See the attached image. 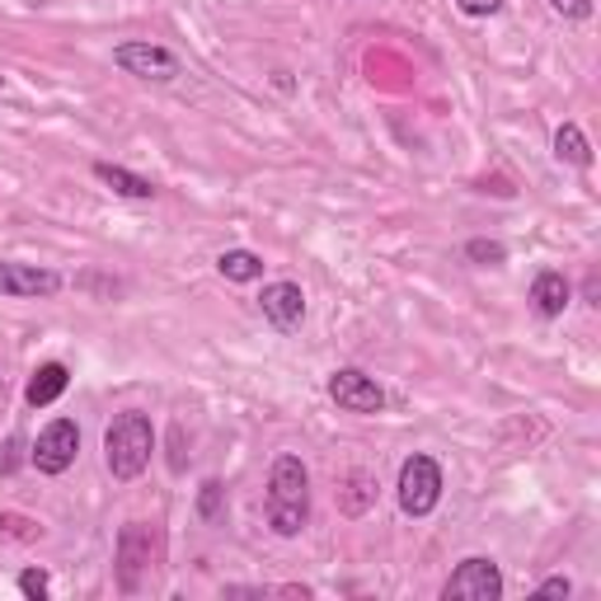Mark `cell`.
I'll return each instance as SVG.
<instances>
[{
  "label": "cell",
  "instance_id": "6da1fadb",
  "mask_svg": "<svg viewBox=\"0 0 601 601\" xmlns=\"http://www.w3.org/2000/svg\"><path fill=\"white\" fill-rule=\"evenodd\" d=\"M310 522V474L300 456H277L269 474V526L277 536H300Z\"/></svg>",
  "mask_w": 601,
  "mask_h": 601
},
{
  "label": "cell",
  "instance_id": "7a4b0ae2",
  "mask_svg": "<svg viewBox=\"0 0 601 601\" xmlns=\"http://www.w3.org/2000/svg\"><path fill=\"white\" fill-rule=\"evenodd\" d=\"M151 451H155V428L146 414H118L109 433H103V461H109V474L122 484L151 466Z\"/></svg>",
  "mask_w": 601,
  "mask_h": 601
},
{
  "label": "cell",
  "instance_id": "3957f363",
  "mask_svg": "<svg viewBox=\"0 0 601 601\" xmlns=\"http://www.w3.org/2000/svg\"><path fill=\"white\" fill-rule=\"evenodd\" d=\"M400 507L409 512V517H428V512L441 503V466L433 456L414 451L409 461L400 466Z\"/></svg>",
  "mask_w": 601,
  "mask_h": 601
},
{
  "label": "cell",
  "instance_id": "277c9868",
  "mask_svg": "<svg viewBox=\"0 0 601 601\" xmlns=\"http://www.w3.org/2000/svg\"><path fill=\"white\" fill-rule=\"evenodd\" d=\"M76 456H80V428L70 418H52L39 433V441H33L29 461L39 466V474H66L76 466Z\"/></svg>",
  "mask_w": 601,
  "mask_h": 601
},
{
  "label": "cell",
  "instance_id": "5b68a950",
  "mask_svg": "<svg viewBox=\"0 0 601 601\" xmlns=\"http://www.w3.org/2000/svg\"><path fill=\"white\" fill-rule=\"evenodd\" d=\"M113 62H118V70H128V76H136V80H174L179 76V57H174L170 47H161V43H151V39H132V43H118L113 47Z\"/></svg>",
  "mask_w": 601,
  "mask_h": 601
},
{
  "label": "cell",
  "instance_id": "8992f818",
  "mask_svg": "<svg viewBox=\"0 0 601 601\" xmlns=\"http://www.w3.org/2000/svg\"><path fill=\"white\" fill-rule=\"evenodd\" d=\"M151 564H155L151 526L146 522H128V526H122V536H118V588L122 592H136L141 578L151 573Z\"/></svg>",
  "mask_w": 601,
  "mask_h": 601
},
{
  "label": "cell",
  "instance_id": "52a82bcc",
  "mask_svg": "<svg viewBox=\"0 0 601 601\" xmlns=\"http://www.w3.org/2000/svg\"><path fill=\"white\" fill-rule=\"evenodd\" d=\"M447 601H499L503 597V573L499 564L474 555V559H461V569L447 578V588H441Z\"/></svg>",
  "mask_w": 601,
  "mask_h": 601
},
{
  "label": "cell",
  "instance_id": "ba28073f",
  "mask_svg": "<svg viewBox=\"0 0 601 601\" xmlns=\"http://www.w3.org/2000/svg\"><path fill=\"white\" fill-rule=\"evenodd\" d=\"M329 400L339 404L343 414H381L385 409V391L376 385V376H367L358 367H339L329 376Z\"/></svg>",
  "mask_w": 601,
  "mask_h": 601
},
{
  "label": "cell",
  "instance_id": "9c48e42d",
  "mask_svg": "<svg viewBox=\"0 0 601 601\" xmlns=\"http://www.w3.org/2000/svg\"><path fill=\"white\" fill-rule=\"evenodd\" d=\"M259 310L277 334H292V329H300V320H306V296H300L296 282H269L259 296Z\"/></svg>",
  "mask_w": 601,
  "mask_h": 601
},
{
  "label": "cell",
  "instance_id": "30bf717a",
  "mask_svg": "<svg viewBox=\"0 0 601 601\" xmlns=\"http://www.w3.org/2000/svg\"><path fill=\"white\" fill-rule=\"evenodd\" d=\"M57 292H62V277L52 269L0 259V296H57Z\"/></svg>",
  "mask_w": 601,
  "mask_h": 601
},
{
  "label": "cell",
  "instance_id": "8fae6325",
  "mask_svg": "<svg viewBox=\"0 0 601 601\" xmlns=\"http://www.w3.org/2000/svg\"><path fill=\"white\" fill-rule=\"evenodd\" d=\"M569 300H573V287H569V277L564 273H540L536 282H532V306H536V315H545V320H555V315H564L569 310Z\"/></svg>",
  "mask_w": 601,
  "mask_h": 601
},
{
  "label": "cell",
  "instance_id": "7c38bea8",
  "mask_svg": "<svg viewBox=\"0 0 601 601\" xmlns=\"http://www.w3.org/2000/svg\"><path fill=\"white\" fill-rule=\"evenodd\" d=\"M66 385H70V371H66L62 362H43L39 371H33L24 400L33 404V409H47V404H57V400L66 395Z\"/></svg>",
  "mask_w": 601,
  "mask_h": 601
},
{
  "label": "cell",
  "instance_id": "4fadbf2b",
  "mask_svg": "<svg viewBox=\"0 0 601 601\" xmlns=\"http://www.w3.org/2000/svg\"><path fill=\"white\" fill-rule=\"evenodd\" d=\"M95 179H99L103 188H113L118 198H155V184H151V179H141V174L122 170V165H109V161L95 165Z\"/></svg>",
  "mask_w": 601,
  "mask_h": 601
},
{
  "label": "cell",
  "instance_id": "5bb4252c",
  "mask_svg": "<svg viewBox=\"0 0 601 601\" xmlns=\"http://www.w3.org/2000/svg\"><path fill=\"white\" fill-rule=\"evenodd\" d=\"M555 155H559V161H569V165H578V170L592 165V146H588V136H582L578 122H564V128L555 132Z\"/></svg>",
  "mask_w": 601,
  "mask_h": 601
},
{
  "label": "cell",
  "instance_id": "9a60e30c",
  "mask_svg": "<svg viewBox=\"0 0 601 601\" xmlns=\"http://www.w3.org/2000/svg\"><path fill=\"white\" fill-rule=\"evenodd\" d=\"M217 269H221L226 282H259L263 277V259L254 250H226L217 259Z\"/></svg>",
  "mask_w": 601,
  "mask_h": 601
},
{
  "label": "cell",
  "instance_id": "2e32d148",
  "mask_svg": "<svg viewBox=\"0 0 601 601\" xmlns=\"http://www.w3.org/2000/svg\"><path fill=\"white\" fill-rule=\"evenodd\" d=\"M466 259L480 269H499V263H507V250L499 240H466Z\"/></svg>",
  "mask_w": 601,
  "mask_h": 601
},
{
  "label": "cell",
  "instance_id": "e0dca14e",
  "mask_svg": "<svg viewBox=\"0 0 601 601\" xmlns=\"http://www.w3.org/2000/svg\"><path fill=\"white\" fill-rule=\"evenodd\" d=\"M221 503H226L221 480H207V484L198 489V517H203V522H217V517H221Z\"/></svg>",
  "mask_w": 601,
  "mask_h": 601
},
{
  "label": "cell",
  "instance_id": "ac0fdd59",
  "mask_svg": "<svg viewBox=\"0 0 601 601\" xmlns=\"http://www.w3.org/2000/svg\"><path fill=\"white\" fill-rule=\"evenodd\" d=\"M43 526H33L29 517H0V540H39Z\"/></svg>",
  "mask_w": 601,
  "mask_h": 601
},
{
  "label": "cell",
  "instance_id": "d6986e66",
  "mask_svg": "<svg viewBox=\"0 0 601 601\" xmlns=\"http://www.w3.org/2000/svg\"><path fill=\"white\" fill-rule=\"evenodd\" d=\"M20 592H24L29 601H47V592H52V578H47L43 569H24V573H20Z\"/></svg>",
  "mask_w": 601,
  "mask_h": 601
},
{
  "label": "cell",
  "instance_id": "ffe728a7",
  "mask_svg": "<svg viewBox=\"0 0 601 601\" xmlns=\"http://www.w3.org/2000/svg\"><path fill=\"white\" fill-rule=\"evenodd\" d=\"M456 10L470 14V20H489V14L503 10V0H456Z\"/></svg>",
  "mask_w": 601,
  "mask_h": 601
},
{
  "label": "cell",
  "instance_id": "44dd1931",
  "mask_svg": "<svg viewBox=\"0 0 601 601\" xmlns=\"http://www.w3.org/2000/svg\"><path fill=\"white\" fill-rule=\"evenodd\" d=\"M550 10L564 14V20H588V14H592V0H550Z\"/></svg>",
  "mask_w": 601,
  "mask_h": 601
},
{
  "label": "cell",
  "instance_id": "7402d4cb",
  "mask_svg": "<svg viewBox=\"0 0 601 601\" xmlns=\"http://www.w3.org/2000/svg\"><path fill=\"white\" fill-rule=\"evenodd\" d=\"M536 592H540V597H569V592H573V582H569V578H545Z\"/></svg>",
  "mask_w": 601,
  "mask_h": 601
},
{
  "label": "cell",
  "instance_id": "603a6c76",
  "mask_svg": "<svg viewBox=\"0 0 601 601\" xmlns=\"http://www.w3.org/2000/svg\"><path fill=\"white\" fill-rule=\"evenodd\" d=\"M14 451H20V441H6V447H0V470H14Z\"/></svg>",
  "mask_w": 601,
  "mask_h": 601
},
{
  "label": "cell",
  "instance_id": "cb8c5ba5",
  "mask_svg": "<svg viewBox=\"0 0 601 601\" xmlns=\"http://www.w3.org/2000/svg\"><path fill=\"white\" fill-rule=\"evenodd\" d=\"M0 90H6V76H0Z\"/></svg>",
  "mask_w": 601,
  "mask_h": 601
}]
</instances>
